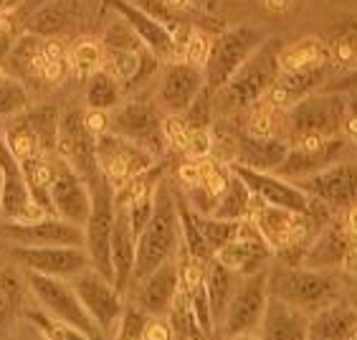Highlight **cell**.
Wrapping results in <instances>:
<instances>
[{
  "label": "cell",
  "mask_w": 357,
  "mask_h": 340,
  "mask_svg": "<svg viewBox=\"0 0 357 340\" xmlns=\"http://www.w3.org/2000/svg\"><path fill=\"white\" fill-rule=\"evenodd\" d=\"M180 214L178 198H175V186L165 175L160 178L155 188V211L137 236V259H135V272H132V285L155 272L160 264L172 259L180 249Z\"/></svg>",
  "instance_id": "obj_1"
},
{
  "label": "cell",
  "mask_w": 357,
  "mask_h": 340,
  "mask_svg": "<svg viewBox=\"0 0 357 340\" xmlns=\"http://www.w3.org/2000/svg\"><path fill=\"white\" fill-rule=\"evenodd\" d=\"M282 49V38L268 36L266 41L248 56V61L215 91V102L223 114L248 112L256 102L266 97L282 74V64H279Z\"/></svg>",
  "instance_id": "obj_2"
},
{
  "label": "cell",
  "mask_w": 357,
  "mask_h": 340,
  "mask_svg": "<svg viewBox=\"0 0 357 340\" xmlns=\"http://www.w3.org/2000/svg\"><path fill=\"white\" fill-rule=\"evenodd\" d=\"M268 292L287 300L304 313H317L342 297V282L337 269H312L304 264H276L268 269Z\"/></svg>",
  "instance_id": "obj_3"
},
{
  "label": "cell",
  "mask_w": 357,
  "mask_h": 340,
  "mask_svg": "<svg viewBox=\"0 0 357 340\" xmlns=\"http://www.w3.org/2000/svg\"><path fill=\"white\" fill-rule=\"evenodd\" d=\"M344 114H347L344 94L319 89L284 112L282 135L289 142L310 138H340Z\"/></svg>",
  "instance_id": "obj_4"
},
{
  "label": "cell",
  "mask_w": 357,
  "mask_h": 340,
  "mask_svg": "<svg viewBox=\"0 0 357 340\" xmlns=\"http://www.w3.org/2000/svg\"><path fill=\"white\" fill-rule=\"evenodd\" d=\"M268 36L271 34H266L264 28L246 26V23L234 28H223L218 36H213L211 54H208V61L203 66L208 87L218 91L248 61V56L254 54Z\"/></svg>",
  "instance_id": "obj_5"
},
{
  "label": "cell",
  "mask_w": 357,
  "mask_h": 340,
  "mask_svg": "<svg viewBox=\"0 0 357 340\" xmlns=\"http://www.w3.org/2000/svg\"><path fill=\"white\" fill-rule=\"evenodd\" d=\"M268 295H271L268 292V267L251 272V274H241L234 297L228 302L226 315L218 325V335L223 338H259Z\"/></svg>",
  "instance_id": "obj_6"
},
{
  "label": "cell",
  "mask_w": 357,
  "mask_h": 340,
  "mask_svg": "<svg viewBox=\"0 0 357 340\" xmlns=\"http://www.w3.org/2000/svg\"><path fill=\"white\" fill-rule=\"evenodd\" d=\"M26 282L36 300V305H41L54 318L63 320L66 325L76 327L86 340L102 338V330L96 327L91 315L86 313V307L82 305V300L76 295L71 279L48 277V274H38V272L26 269Z\"/></svg>",
  "instance_id": "obj_7"
},
{
  "label": "cell",
  "mask_w": 357,
  "mask_h": 340,
  "mask_svg": "<svg viewBox=\"0 0 357 340\" xmlns=\"http://www.w3.org/2000/svg\"><path fill=\"white\" fill-rule=\"evenodd\" d=\"M91 198H94V203H91L89 221L84 226V231H86V251H89L91 267L114 282L112 234H114V221H117V191L102 175L91 186Z\"/></svg>",
  "instance_id": "obj_8"
},
{
  "label": "cell",
  "mask_w": 357,
  "mask_h": 340,
  "mask_svg": "<svg viewBox=\"0 0 357 340\" xmlns=\"http://www.w3.org/2000/svg\"><path fill=\"white\" fill-rule=\"evenodd\" d=\"M71 285H74L76 295L82 300V305L86 307V313L96 323V327L102 330V338H114L124 313V305H127L124 292L94 267L76 274L71 279Z\"/></svg>",
  "instance_id": "obj_9"
},
{
  "label": "cell",
  "mask_w": 357,
  "mask_h": 340,
  "mask_svg": "<svg viewBox=\"0 0 357 340\" xmlns=\"http://www.w3.org/2000/svg\"><path fill=\"white\" fill-rule=\"evenodd\" d=\"M96 158H99V170L114 186V191L158 165V155L124 140L122 135H114L112 130L96 138Z\"/></svg>",
  "instance_id": "obj_10"
},
{
  "label": "cell",
  "mask_w": 357,
  "mask_h": 340,
  "mask_svg": "<svg viewBox=\"0 0 357 340\" xmlns=\"http://www.w3.org/2000/svg\"><path fill=\"white\" fill-rule=\"evenodd\" d=\"M109 130L135 145L150 150L158 158H162L167 150V142L162 138V117H160L158 107L144 99H132V102L114 107V112L109 114Z\"/></svg>",
  "instance_id": "obj_11"
},
{
  "label": "cell",
  "mask_w": 357,
  "mask_h": 340,
  "mask_svg": "<svg viewBox=\"0 0 357 340\" xmlns=\"http://www.w3.org/2000/svg\"><path fill=\"white\" fill-rule=\"evenodd\" d=\"M10 259L18 267L48 277L74 279L84 269L91 267L86 246H26V244H10Z\"/></svg>",
  "instance_id": "obj_12"
},
{
  "label": "cell",
  "mask_w": 357,
  "mask_h": 340,
  "mask_svg": "<svg viewBox=\"0 0 357 340\" xmlns=\"http://www.w3.org/2000/svg\"><path fill=\"white\" fill-rule=\"evenodd\" d=\"M56 155L71 163L86 178L89 186H94L102 178L99 158H96V138L86 130L82 110H69L61 117L59 138H56Z\"/></svg>",
  "instance_id": "obj_13"
},
{
  "label": "cell",
  "mask_w": 357,
  "mask_h": 340,
  "mask_svg": "<svg viewBox=\"0 0 357 340\" xmlns=\"http://www.w3.org/2000/svg\"><path fill=\"white\" fill-rule=\"evenodd\" d=\"M102 3L104 8H112L114 15H119L135 31V36L142 41L144 49H150L162 64L183 59V51H180L178 41H175V36L160 18L150 15L144 8H139L132 0H102Z\"/></svg>",
  "instance_id": "obj_14"
},
{
  "label": "cell",
  "mask_w": 357,
  "mask_h": 340,
  "mask_svg": "<svg viewBox=\"0 0 357 340\" xmlns=\"http://www.w3.org/2000/svg\"><path fill=\"white\" fill-rule=\"evenodd\" d=\"M317 201H322L332 214H344L357 203V163L337 160L319 173L296 181Z\"/></svg>",
  "instance_id": "obj_15"
},
{
  "label": "cell",
  "mask_w": 357,
  "mask_h": 340,
  "mask_svg": "<svg viewBox=\"0 0 357 340\" xmlns=\"http://www.w3.org/2000/svg\"><path fill=\"white\" fill-rule=\"evenodd\" d=\"M0 239L26 246H86V231L61 216H43L38 221L13 223L3 221Z\"/></svg>",
  "instance_id": "obj_16"
},
{
  "label": "cell",
  "mask_w": 357,
  "mask_h": 340,
  "mask_svg": "<svg viewBox=\"0 0 357 340\" xmlns=\"http://www.w3.org/2000/svg\"><path fill=\"white\" fill-rule=\"evenodd\" d=\"M51 201H54V214L74 221L79 226H86L91 214V186L86 183L79 170L71 163L54 155V186H51Z\"/></svg>",
  "instance_id": "obj_17"
},
{
  "label": "cell",
  "mask_w": 357,
  "mask_h": 340,
  "mask_svg": "<svg viewBox=\"0 0 357 340\" xmlns=\"http://www.w3.org/2000/svg\"><path fill=\"white\" fill-rule=\"evenodd\" d=\"M344 147H347V138L344 135H340V138L296 140V142H291L287 160H284L276 173L289 178V181L310 178V175L319 173V170L330 168L332 163L342 158Z\"/></svg>",
  "instance_id": "obj_18"
},
{
  "label": "cell",
  "mask_w": 357,
  "mask_h": 340,
  "mask_svg": "<svg viewBox=\"0 0 357 340\" xmlns=\"http://www.w3.org/2000/svg\"><path fill=\"white\" fill-rule=\"evenodd\" d=\"M215 257L236 274H251V272L266 269L268 262L274 259V249L261 236L254 219H243L238 226V236L215 251Z\"/></svg>",
  "instance_id": "obj_19"
},
{
  "label": "cell",
  "mask_w": 357,
  "mask_h": 340,
  "mask_svg": "<svg viewBox=\"0 0 357 340\" xmlns=\"http://www.w3.org/2000/svg\"><path fill=\"white\" fill-rule=\"evenodd\" d=\"M203 87H206V74L200 66H192L183 59L167 61L162 64V74H160V105L170 114H185V110L195 102Z\"/></svg>",
  "instance_id": "obj_20"
},
{
  "label": "cell",
  "mask_w": 357,
  "mask_h": 340,
  "mask_svg": "<svg viewBox=\"0 0 357 340\" xmlns=\"http://www.w3.org/2000/svg\"><path fill=\"white\" fill-rule=\"evenodd\" d=\"M180 292V264L178 254L160 264L158 269L150 272L147 277L135 282V302L150 315H167L175 297Z\"/></svg>",
  "instance_id": "obj_21"
},
{
  "label": "cell",
  "mask_w": 357,
  "mask_h": 340,
  "mask_svg": "<svg viewBox=\"0 0 357 340\" xmlns=\"http://www.w3.org/2000/svg\"><path fill=\"white\" fill-rule=\"evenodd\" d=\"M84 21V0H46L21 21V31L41 38L71 34Z\"/></svg>",
  "instance_id": "obj_22"
},
{
  "label": "cell",
  "mask_w": 357,
  "mask_h": 340,
  "mask_svg": "<svg viewBox=\"0 0 357 340\" xmlns=\"http://www.w3.org/2000/svg\"><path fill=\"white\" fill-rule=\"evenodd\" d=\"M355 242L357 239L350 234L344 219L342 221H337L335 216H332L330 221L322 223L319 231L314 234V239H312L310 249H307V254H304L302 264L304 267H312V269H337L340 272V264H342V259L347 257V251L352 249V244Z\"/></svg>",
  "instance_id": "obj_23"
},
{
  "label": "cell",
  "mask_w": 357,
  "mask_h": 340,
  "mask_svg": "<svg viewBox=\"0 0 357 340\" xmlns=\"http://www.w3.org/2000/svg\"><path fill=\"white\" fill-rule=\"evenodd\" d=\"M259 338L264 340H307L310 338V313L299 310L287 300L268 295Z\"/></svg>",
  "instance_id": "obj_24"
},
{
  "label": "cell",
  "mask_w": 357,
  "mask_h": 340,
  "mask_svg": "<svg viewBox=\"0 0 357 340\" xmlns=\"http://www.w3.org/2000/svg\"><path fill=\"white\" fill-rule=\"evenodd\" d=\"M332 69L330 66H317V69H302V71H282L266 99L276 110L287 112L289 107H294L299 99L310 97L314 91H319L324 84L330 82Z\"/></svg>",
  "instance_id": "obj_25"
},
{
  "label": "cell",
  "mask_w": 357,
  "mask_h": 340,
  "mask_svg": "<svg viewBox=\"0 0 357 340\" xmlns=\"http://www.w3.org/2000/svg\"><path fill=\"white\" fill-rule=\"evenodd\" d=\"M289 147H291V142L284 135L254 138V135H246V132L241 130L238 140H236L234 163L256 168V170H271V173H276L284 160H287Z\"/></svg>",
  "instance_id": "obj_26"
},
{
  "label": "cell",
  "mask_w": 357,
  "mask_h": 340,
  "mask_svg": "<svg viewBox=\"0 0 357 340\" xmlns=\"http://www.w3.org/2000/svg\"><path fill=\"white\" fill-rule=\"evenodd\" d=\"M135 259H137V234L132 229L127 209L117 203V221H114V234H112V267H114V285L124 295L132 285Z\"/></svg>",
  "instance_id": "obj_27"
},
{
  "label": "cell",
  "mask_w": 357,
  "mask_h": 340,
  "mask_svg": "<svg viewBox=\"0 0 357 340\" xmlns=\"http://www.w3.org/2000/svg\"><path fill=\"white\" fill-rule=\"evenodd\" d=\"M357 327V305L350 300H335L310 315V338L344 340L352 338Z\"/></svg>",
  "instance_id": "obj_28"
},
{
  "label": "cell",
  "mask_w": 357,
  "mask_h": 340,
  "mask_svg": "<svg viewBox=\"0 0 357 340\" xmlns=\"http://www.w3.org/2000/svg\"><path fill=\"white\" fill-rule=\"evenodd\" d=\"M238 277L241 274H236L234 269H228L218 257H213L206 264V290H208V300H211L215 335H218V325H220V320H223V315H226L228 302H231V297H234Z\"/></svg>",
  "instance_id": "obj_29"
},
{
  "label": "cell",
  "mask_w": 357,
  "mask_h": 340,
  "mask_svg": "<svg viewBox=\"0 0 357 340\" xmlns=\"http://www.w3.org/2000/svg\"><path fill=\"white\" fill-rule=\"evenodd\" d=\"M282 71H302L317 69V66H330V49L322 36H304L299 41L289 43L279 56ZM332 69V66H330Z\"/></svg>",
  "instance_id": "obj_30"
},
{
  "label": "cell",
  "mask_w": 357,
  "mask_h": 340,
  "mask_svg": "<svg viewBox=\"0 0 357 340\" xmlns=\"http://www.w3.org/2000/svg\"><path fill=\"white\" fill-rule=\"evenodd\" d=\"M54 155H36V158L21 160V170L26 175L28 191L33 201L41 206L46 214H54V201H51V186H54Z\"/></svg>",
  "instance_id": "obj_31"
},
{
  "label": "cell",
  "mask_w": 357,
  "mask_h": 340,
  "mask_svg": "<svg viewBox=\"0 0 357 340\" xmlns=\"http://www.w3.org/2000/svg\"><path fill=\"white\" fill-rule=\"evenodd\" d=\"M324 41H327V49H330L332 77H335V74H342V71L355 69L357 66V21L337 23Z\"/></svg>",
  "instance_id": "obj_32"
},
{
  "label": "cell",
  "mask_w": 357,
  "mask_h": 340,
  "mask_svg": "<svg viewBox=\"0 0 357 340\" xmlns=\"http://www.w3.org/2000/svg\"><path fill=\"white\" fill-rule=\"evenodd\" d=\"M6 140H8V147L13 150V155L21 160H28V158H36V155H51L48 153L46 142L41 140V135L36 132V127L28 122V117L23 112L13 114L10 117V125L6 127Z\"/></svg>",
  "instance_id": "obj_33"
},
{
  "label": "cell",
  "mask_w": 357,
  "mask_h": 340,
  "mask_svg": "<svg viewBox=\"0 0 357 340\" xmlns=\"http://www.w3.org/2000/svg\"><path fill=\"white\" fill-rule=\"evenodd\" d=\"M231 170H234V168H231ZM251 206H254V193H251L246 183L234 173L228 188L223 191L218 203H215V209L211 211V216L231 219V221H243V219H248V214H251Z\"/></svg>",
  "instance_id": "obj_34"
},
{
  "label": "cell",
  "mask_w": 357,
  "mask_h": 340,
  "mask_svg": "<svg viewBox=\"0 0 357 340\" xmlns=\"http://www.w3.org/2000/svg\"><path fill=\"white\" fill-rule=\"evenodd\" d=\"M104 43L84 36L79 41H74V46L69 49V69L79 82H86V79L94 74V71L104 69Z\"/></svg>",
  "instance_id": "obj_35"
},
{
  "label": "cell",
  "mask_w": 357,
  "mask_h": 340,
  "mask_svg": "<svg viewBox=\"0 0 357 340\" xmlns=\"http://www.w3.org/2000/svg\"><path fill=\"white\" fill-rule=\"evenodd\" d=\"M122 94L124 87L107 69L94 71L86 79V107L89 110H114V107L122 105Z\"/></svg>",
  "instance_id": "obj_36"
},
{
  "label": "cell",
  "mask_w": 357,
  "mask_h": 340,
  "mask_svg": "<svg viewBox=\"0 0 357 340\" xmlns=\"http://www.w3.org/2000/svg\"><path fill=\"white\" fill-rule=\"evenodd\" d=\"M167 323L172 327V335H178V338H206V333L200 330L198 320H195V313H192V305H190V297H188V292L183 290L180 285V292L172 307L167 310Z\"/></svg>",
  "instance_id": "obj_37"
},
{
  "label": "cell",
  "mask_w": 357,
  "mask_h": 340,
  "mask_svg": "<svg viewBox=\"0 0 357 340\" xmlns=\"http://www.w3.org/2000/svg\"><path fill=\"white\" fill-rule=\"evenodd\" d=\"M195 221H198V229L203 234V239L208 242V246L213 249V254L218 249H223L228 242H234L238 236L241 221H231V219H218V216L211 214H200L195 211Z\"/></svg>",
  "instance_id": "obj_38"
},
{
  "label": "cell",
  "mask_w": 357,
  "mask_h": 340,
  "mask_svg": "<svg viewBox=\"0 0 357 340\" xmlns=\"http://www.w3.org/2000/svg\"><path fill=\"white\" fill-rule=\"evenodd\" d=\"M28 102L31 97H28V89L23 87L21 79L10 77V74L0 79V117H13L26 110Z\"/></svg>",
  "instance_id": "obj_39"
},
{
  "label": "cell",
  "mask_w": 357,
  "mask_h": 340,
  "mask_svg": "<svg viewBox=\"0 0 357 340\" xmlns=\"http://www.w3.org/2000/svg\"><path fill=\"white\" fill-rule=\"evenodd\" d=\"M23 315L28 318V323H31V325L38 327V333H41L43 338H82V340H86L82 333H79V330H76V327L66 325L63 320H59V318H54L51 313H46L41 305L33 307V310H26Z\"/></svg>",
  "instance_id": "obj_40"
},
{
  "label": "cell",
  "mask_w": 357,
  "mask_h": 340,
  "mask_svg": "<svg viewBox=\"0 0 357 340\" xmlns=\"http://www.w3.org/2000/svg\"><path fill=\"white\" fill-rule=\"evenodd\" d=\"M213 102H215V91L206 84L203 91L195 97V102H192V105L185 110V114H183L185 122H188V127H203V130H211L213 122H215Z\"/></svg>",
  "instance_id": "obj_41"
},
{
  "label": "cell",
  "mask_w": 357,
  "mask_h": 340,
  "mask_svg": "<svg viewBox=\"0 0 357 340\" xmlns=\"http://www.w3.org/2000/svg\"><path fill=\"white\" fill-rule=\"evenodd\" d=\"M147 320H150V313H144L142 307L135 302V300H127V305H124V313L122 320H119V327H117V335L114 338H122V340H139L144 333V325H147Z\"/></svg>",
  "instance_id": "obj_42"
},
{
  "label": "cell",
  "mask_w": 357,
  "mask_h": 340,
  "mask_svg": "<svg viewBox=\"0 0 357 340\" xmlns=\"http://www.w3.org/2000/svg\"><path fill=\"white\" fill-rule=\"evenodd\" d=\"M211 43H213L211 36L203 34V31H198V28H192L190 36H188L185 46H183V61L203 69L206 61H208V54H211Z\"/></svg>",
  "instance_id": "obj_43"
},
{
  "label": "cell",
  "mask_w": 357,
  "mask_h": 340,
  "mask_svg": "<svg viewBox=\"0 0 357 340\" xmlns=\"http://www.w3.org/2000/svg\"><path fill=\"white\" fill-rule=\"evenodd\" d=\"M162 138H165L170 150H180L185 153L188 138H190V127H188L183 114H167L162 117Z\"/></svg>",
  "instance_id": "obj_44"
},
{
  "label": "cell",
  "mask_w": 357,
  "mask_h": 340,
  "mask_svg": "<svg viewBox=\"0 0 357 340\" xmlns=\"http://www.w3.org/2000/svg\"><path fill=\"white\" fill-rule=\"evenodd\" d=\"M142 338L144 340H167V338H172V327H170V323H167L165 315H150L147 325H144Z\"/></svg>",
  "instance_id": "obj_45"
},
{
  "label": "cell",
  "mask_w": 357,
  "mask_h": 340,
  "mask_svg": "<svg viewBox=\"0 0 357 340\" xmlns=\"http://www.w3.org/2000/svg\"><path fill=\"white\" fill-rule=\"evenodd\" d=\"M84 122H86V130H89L94 138H99V135H104V132H109V112L89 110V107H86V112H84Z\"/></svg>",
  "instance_id": "obj_46"
},
{
  "label": "cell",
  "mask_w": 357,
  "mask_h": 340,
  "mask_svg": "<svg viewBox=\"0 0 357 340\" xmlns=\"http://www.w3.org/2000/svg\"><path fill=\"white\" fill-rule=\"evenodd\" d=\"M15 168H21V163L13 155V150L8 147L6 135L0 132V173H8V170H15Z\"/></svg>",
  "instance_id": "obj_47"
},
{
  "label": "cell",
  "mask_w": 357,
  "mask_h": 340,
  "mask_svg": "<svg viewBox=\"0 0 357 340\" xmlns=\"http://www.w3.org/2000/svg\"><path fill=\"white\" fill-rule=\"evenodd\" d=\"M264 8H266L268 13H276V15H282V13H289L291 10V6H294V0H261Z\"/></svg>",
  "instance_id": "obj_48"
},
{
  "label": "cell",
  "mask_w": 357,
  "mask_h": 340,
  "mask_svg": "<svg viewBox=\"0 0 357 340\" xmlns=\"http://www.w3.org/2000/svg\"><path fill=\"white\" fill-rule=\"evenodd\" d=\"M344 223H347V229H350V234L357 239V203L352 206L350 211H344Z\"/></svg>",
  "instance_id": "obj_49"
},
{
  "label": "cell",
  "mask_w": 357,
  "mask_h": 340,
  "mask_svg": "<svg viewBox=\"0 0 357 340\" xmlns=\"http://www.w3.org/2000/svg\"><path fill=\"white\" fill-rule=\"evenodd\" d=\"M26 0H0V13H15Z\"/></svg>",
  "instance_id": "obj_50"
},
{
  "label": "cell",
  "mask_w": 357,
  "mask_h": 340,
  "mask_svg": "<svg viewBox=\"0 0 357 340\" xmlns=\"http://www.w3.org/2000/svg\"><path fill=\"white\" fill-rule=\"evenodd\" d=\"M352 282H355V292H357V277H352Z\"/></svg>",
  "instance_id": "obj_51"
}]
</instances>
